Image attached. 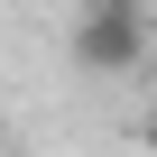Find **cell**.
I'll return each mask as SVG.
<instances>
[{"instance_id": "1", "label": "cell", "mask_w": 157, "mask_h": 157, "mask_svg": "<svg viewBox=\"0 0 157 157\" xmlns=\"http://www.w3.org/2000/svg\"><path fill=\"white\" fill-rule=\"evenodd\" d=\"M65 46L83 74H139L148 46H157V19H148V0H74V19H65Z\"/></svg>"}, {"instance_id": "2", "label": "cell", "mask_w": 157, "mask_h": 157, "mask_svg": "<svg viewBox=\"0 0 157 157\" xmlns=\"http://www.w3.org/2000/svg\"><path fill=\"white\" fill-rule=\"evenodd\" d=\"M139 148H148V157H157V111H148V120H139Z\"/></svg>"}]
</instances>
